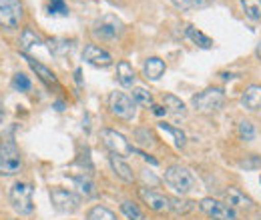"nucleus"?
<instances>
[{
	"label": "nucleus",
	"instance_id": "nucleus-13",
	"mask_svg": "<svg viewBox=\"0 0 261 220\" xmlns=\"http://www.w3.org/2000/svg\"><path fill=\"white\" fill-rule=\"evenodd\" d=\"M223 196H225V202H227L231 208H253L255 206L253 198H249L245 192H241V190L235 188V186L225 190Z\"/></svg>",
	"mask_w": 261,
	"mask_h": 220
},
{
	"label": "nucleus",
	"instance_id": "nucleus-26",
	"mask_svg": "<svg viewBox=\"0 0 261 220\" xmlns=\"http://www.w3.org/2000/svg\"><path fill=\"white\" fill-rule=\"evenodd\" d=\"M121 212L127 216L129 220H145V214H143V210L137 206V204H133V202H123L121 204Z\"/></svg>",
	"mask_w": 261,
	"mask_h": 220
},
{
	"label": "nucleus",
	"instance_id": "nucleus-24",
	"mask_svg": "<svg viewBox=\"0 0 261 220\" xmlns=\"http://www.w3.org/2000/svg\"><path fill=\"white\" fill-rule=\"evenodd\" d=\"M87 220H117V216H115V212H111L105 206H93L87 212Z\"/></svg>",
	"mask_w": 261,
	"mask_h": 220
},
{
	"label": "nucleus",
	"instance_id": "nucleus-20",
	"mask_svg": "<svg viewBox=\"0 0 261 220\" xmlns=\"http://www.w3.org/2000/svg\"><path fill=\"white\" fill-rule=\"evenodd\" d=\"M40 44H42V38L36 32L31 30V28H24L22 30V34H20V48H22V52L31 50L34 46H40Z\"/></svg>",
	"mask_w": 261,
	"mask_h": 220
},
{
	"label": "nucleus",
	"instance_id": "nucleus-3",
	"mask_svg": "<svg viewBox=\"0 0 261 220\" xmlns=\"http://www.w3.org/2000/svg\"><path fill=\"white\" fill-rule=\"evenodd\" d=\"M33 192L34 188L31 182H16L10 188V204L20 216H29L34 212Z\"/></svg>",
	"mask_w": 261,
	"mask_h": 220
},
{
	"label": "nucleus",
	"instance_id": "nucleus-11",
	"mask_svg": "<svg viewBox=\"0 0 261 220\" xmlns=\"http://www.w3.org/2000/svg\"><path fill=\"white\" fill-rule=\"evenodd\" d=\"M139 196L155 212H167V210H171V196H165L161 192H155V190H149V188H139Z\"/></svg>",
	"mask_w": 261,
	"mask_h": 220
},
{
	"label": "nucleus",
	"instance_id": "nucleus-35",
	"mask_svg": "<svg viewBox=\"0 0 261 220\" xmlns=\"http://www.w3.org/2000/svg\"><path fill=\"white\" fill-rule=\"evenodd\" d=\"M215 0H185V6H193V8H205L211 6Z\"/></svg>",
	"mask_w": 261,
	"mask_h": 220
},
{
	"label": "nucleus",
	"instance_id": "nucleus-38",
	"mask_svg": "<svg viewBox=\"0 0 261 220\" xmlns=\"http://www.w3.org/2000/svg\"><path fill=\"white\" fill-rule=\"evenodd\" d=\"M74 78H76V82L81 84V70H76V72H74Z\"/></svg>",
	"mask_w": 261,
	"mask_h": 220
},
{
	"label": "nucleus",
	"instance_id": "nucleus-28",
	"mask_svg": "<svg viewBox=\"0 0 261 220\" xmlns=\"http://www.w3.org/2000/svg\"><path fill=\"white\" fill-rule=\"evenodd\" d=\"M46 10L53 16H68V6H66L65 0H48Z\"/></svg>",
	"mask_w": 261,
	"mask_h": 220
},
{
	"label": "nucleus",
	"instance_id": "nucleus-40",
	"mask_svg": "<svg viewBox=\"0 0 261 220\" xmlns=\"http://www.w3.org/2000/svg\"><path fill=\"white\" fill-rule=\"evenodd\" d=\"M4 120V110H2V106H0V122Z\"/></svg>",
	"mask_w": 261,
	"mask_h": 220
},
{
	"label": "nucleus",
	"instance_id": "nucleus-4",
	"mask_svg": "<svg viewBox=\"0 0 261 220\" xmlns=\"http://www.w3.org/2000/svg\"><path fill=\"white\" fill-rule=\"evenodd\" d=\"M193 106H195L199 112L203 114H211V112H217L223 108L225 104V95L221 88H205L203 92H199L197 96H193Z\"/></svg>",
	"mask_w": 261,
	"mask_h": 220
},
{
	"label": "nucleus",
	"instance_id": "nucleus-29",
	"mask_svg": "<svg viewBox=\"0 0 261 220\" xmlns=\"http://www.w3.org/2000/svg\"><path fill=\"white\" fill-rule=\"evenodd\" d=\"M133 100H135V104H141V106H153V96L145 88H135L133 90Z\"/></svg>",
	"mask_w": 261,
	"mask_h": 220
},
{
	"label": "nucleus",
	"instance_id": "nucleus-16",
	"mask_svg": "<svg viewBox=\"0 0 261 220\" xmlns=\"http://www.w3.org/2000/svg\"><path fill=\"white\" fill-rule=\"evenodd\" d=\"M111 166H113V170H115V174L121 178V180H125V182H133L135 180V174H133V168H130L129 164L123 160L121 156H117V154H111Z\"/></svg>",
	"mask_w": 261,
	"mask_h": 220
},
{
	"label": "nucleus",
	"instance_id": "nucleus-8",
	"mask_svg": "<svg viewBox=\"0 0 261 220\" xmlns=\"http://www.w3.org/2000/svg\"><path fill=\"white\" fill-rule=\"evenodd\" d=\"M22 18V4L20 0H0V26L6 30L18 28Z\"/></svg>",
	"mask_w": 261,
	"mask_h": 220
},
{
	"label": "nucleus",
	"instance_id": "nucleus-19",
	"mask_svg": "<svg viewBox=\"0 0 261 220\" xmlns=\"http://www.w3.org/2000/svg\"><path fill=\"white\" fill-rule=\"evenodd\" d=\"M72 182H74L76 190H79L85 198H93V196H97V188H95V184H93L91 178H87V176H74Z\"/></svg>",
	"mask_w": 261,
	"mask_h": 220
},
{
	"label": "nucleus",
	"instance_id": "nucleus-41",
	"mask_svg": "<svg viewBox=\"0 0 261 220\" xmlns=\"http://www.w3.org/2000/svg\"><path fill=\"white\" fill-rule=\"evenodd\" d=\"M259 182H261V178H259Z\"/></svg>",
	"mask_w": 261,
	"mask_h": 220
},
{
	"label": "nucleus",
	"instance_id": "nucleus-25",
	"mask_svg": "<svg viewBox=\"0 0 261 220\" xmlns=\"http://www.w3.org/2000/svg\"><path fill=\"white\" fill-rule=\"evenodd\" d=\"M163 102H165V108H167L169 112H175V114H183V112H185V104H183V100L177 98V96L165 95Z\"/></svg>",
	"mask_w": 261,
	"mask_h": 220
},
{
	"label": "nucleus",
	"instance_id": "nucleus-42",
	"mask_svg": "<svg viewBox=\"0 0 261 220\" xmlns=\"http://www.w3.org/2000/svg\"><path fill=\"white\" fill-rule=\"evenodd\" d=\"M259 220H261V216H259Z\"/></svg>",
	"mask_w": 261,
	"mask_h": 220
},
{
	"label": "nucleus",
	"instance_id": "nucleus-21",
	"mask_svg": "<svg viewBox=\"0 0 261 220\" xmlns=\"http://www.w3.org/2000/svg\"><path fill=\"white\" fill-rule=\"evenodd\" d=\"M195 208V202L181 198V196H171V212L175 214H189Z\"/></svg>",
	"mask_w": 261,
	"mask_h": 220
},
{
	"label": "nucleus",
	"instance_id": "nucleus-10",
	"mask_svg": "<svg viewBox=\"0 0 261 220\" xmlns=\"http://www.w3.org/2000/svg\"><path fill=\"white\" fill-rule=\"evenodd\" d=\"M50 202L59 212H74L81 204V198L65 188H55L50 192Z\"/></svg>",
	"mask_w": 261,
	"mask_h": 220
},
{
	"label": "nucleus",
	"instance_id": "nucleus-39",
	"mask_svg": "<svg viewBox=\"0 0 261 220\" xmlns=\"http://www.w3.org/2000/svg\"><path fill=\"white\" fill-rule=\"evenodd\" d=\"M63 108H65V104L59 100V102H57V110H63Z\"/></svg>",
	"mask_w": 261,
	"mask_h": 220
},
{
	"label": "nucleus",
	"instance_id": "nucleus-7",
	"mask_svg": "<svg viewBox=\"0 0 261 220\" xmlns=\"http://www.w3.org/2000/svg\"><path fill=\"white\" fill-rule=\"evenodd\" d=\"M199 208L201 212H205L209 218L213 220H237L239 214L235 208H231L227 202H221V200H215V198H203L199 202Z\"/></svg>",
	"mask_w": 261,
	"mask_h": 220
},
{
	"label": "nucleus",
	"instance_id": "nucleus-32",
	"mask_svg": "<svg viewBox=\"0 0 261 220\" xmlns=\"http://www.w3.org/2000/svg\"><path fill=\"white\" fill-rule=\"evenodd\" d=\"M239 166L245 168V170H257V168H261V156H257V154H249V156H245L241 162H239Z\"/></svg>",
	"mask_w": 261,
	"mask_h": 220
},
{
	"label": "nucleus",
	"instance_id": "nucleus-27",
	"mask_svg": "<svg viewBox=\"0 0 261 220\" xmlns=\"http://www.w3.org/2000/svg\"><path fill=\"white\" fill-rule=\"evenodd\" d=\"M159 128L165 130V132H169V134L175 138V146H177V148H183V146H185V132H183V130H179V128H175V126H171V124H165V122H161Z\"/></svg>",
	"mask_w": 261,
	"mask_h": 220
},
{
	"label": "nucleus",
	"instance_id": "nucleus-31",
	"mask_svg": "<svg viewBox=\"0 0 261 220\" xmlns=\"http://www.w3.org/2000/svg\"><path fill=\"white\" fill-rule=\"evenodd\" d=\"M237 132H239V138H241V140H245V142L253 140V136H255V128H253V124H251L249 120H243V122H239V128H237Z\"/></svg>",
	"mask_w": 261,
	"mask_h": 220
},
{
	"label": "nucleus",
	"instance_id": "nucleus-23",
	"mask_svg": "<svg viewBox=\"0 0 261 220\" xmlns=\"http://www.w3.org/2000/svg\"><path fill=\"white\" fill-rule=\"evenodd\" d=\"M241 8L247 18L261 20V0H241Z\"/></svg>",
	"mask_w": 261,
	"mask_h": 220
},
{
	"label": "nucleus",
	"instance_id": "nucleus-5",
	"mask_svg": "<svg viewBox=\"0 0 261 220\" xmlns=\"http://www.w3.org/2000/svg\"><path fill=\"white\" fill-rule=\"evenodd\" d=\"M125 32L123 22L113 14H102L93 24V36L98 40H117Z\"/></svg>",
	"mask_w": 261,
	"mask_h": 220
},
{
	"label": "nucleus",
	"instance_id": "nucleus-2",
	"mask_svg": "<svg viewBox=\"0 0 261 220\" xmlns=\"http://www.w3.org/2000/svg\"><path fill=\"white\" fill-rule=\"evenodd\" d=\"M22 170V156L20 150L12 140L0 142V174L2 176H14Z\"/></svg>",
	"mask_w": 261,
	"mask_h": 220
},
{
	"label": "nucleus",
	"instance_id": "nucleus-36",
	"mask_svg": "<svg viewBox=\"0 0 261 220\" xmlns=\"http://www.w3.org/2000/svg\"><path fill=\"white\" fill-rule=\"evenodd\" d=\"M151 108H153V112H155V114H157V116H165V114H167V112H169V110H167V108H165V106H159V104H153V106H151Z\"/></svg>",
	"mask_w": 261,
	"mask_h": 220
},
{
	"label": "nucleus",
	"instance_id": "nucleus-6",
	"mask_svg": "<svg viewBox=\"0 0 261 220\" xmlns=\"http://www.w3.org/2000/svg\"><path fill=\"white\" fill-rule=\"evenodd\" d=\"M100 138H102V144L111 150V154H117L121 158H127L135 152V148L130 146V142L117 130H111V128H105L100 132Z\"/></svg>",
	"mask_w": 261,
	"mask_h": 220
},
{
	"label": "nucleus",
	"instance_id": "nucleus-9",
	"mask_svg": "<svg viewBox=\"0 0 261 220\" xmlns=\"http://www.w3.org/2000/svg\"><path fill=\"white\" fill-rule=\"evenodd\" d=\"M109 108L121 120H133L135 116V100H130L123 92H113L109 96Z\"/></svg>",
	"mask_w": 261,
	"mask_h": 220
},
{
	"label": "nucleus",
	"instance_id": "nucleus-18",
	"mask_svg": "<svg viewBox=\"0 0 261 220\" xmlns=\"http://www.w3.org/2000/svg\"><path fill=\"white\" fill-rule=\"evenodd\" d=\"M117 78L123 86H133L135 84V70L127 60H121L117 64Z\"/></svg>",
	"mask_w": 261,
	"mask_h": 220
},
{
	"label": "nucleus",
	"instance_id": "nucleus-33",
	"mask_svg": "<svg viewBox=\"0 0 261 220\" xmlns=\"http://www.w3.org/2000/svg\"><path fill=\"white\" fill-rule=\"evenodd\" d=\"M135 136H137V140H139V144H143V146H151L153 142H155V138H153V134L147 130V128H139L137 132H135Z\"/></svg>",
	"mask_w": 261,
	"mask_h": 220
},
{
	"label": "nucleus",
	"instance_id": "nucleus-30",
	"mask_svg": "<svg viewBox=\"0 0 261 220\" xmlns=\"http://www.w3.org/2000/svg\"><path fill=\"white\" fill-rule=\"evenodd\" d=\"M12 86H14L16 90H20V92H29L31 86H33V82H31V78H29L27 74L18 72V74H14V78H12Z\"/></svg>",
	"mask_w": 261,
	"mask_h": 220
},
{
	"label": "nucleus",
	"instance_id": "nucleus-15",
	"mask_svg": "<svg viewBox=\"0 0 261 220\" xmlns=\"http://www.w3.org/2000/svg\"><path fill=\"white\" fill-rule=\"evenodd\" d=\"M143 74H145L147 80H159L165 74V62L157 56L147 58L145 64H143Z\"/></svg>",
	"mask_w": 261,
	"mask_h": 220
},
{
	"label": "nucleus",
	"instance_id": "nucleus-34",
	"mask_svg": "<svg viewBox=\"0 0 261 220\" xmlns=\"http://www.w3.org/2000/svg\"><path fill=\"white\" fill-rule=\"evenodd\" d=\"M48 44H50V52H55V54H63L70 48V44H66L63 40H50Z\"/></svg>",
	"mask_w": 261,
	"mask_h": 220
},
{
	"label": "nucleus",
	"instance_id": "nucleus-14",
	"mask_svg": "<svg viewBox=\"0 0 261 220\" xmlns=\"http://www.w3.org/2000/svg\"><path fill=\"white\" fill-rule=\"evenodd\" d=\"M241 102L247 110L255 112V110H261V84H251L247 86V90L241 96Z\"/></svg>",
	"mask_w": 261,
	"mask_h": 220
},
{
	"label": "nucleus",
	"instance_id": "nucleus-12",
	"mask_svg": "<svg viewBox=\"0 0 261 220\" xmlns=\"http://www.w3.org/2000/svg\"><path fill=\"white\" fill-rule=\"evenodd\" d=\"M83 58H85V62H89L91 66H95V68H109L113 64V56L107 50H102L100 46H97V44L85 46Z\"/></svg>",
	"mask_w": 261,
	"mask_h": 220
},
{
	"label": "nucleus",
	"instance_id": "nucleus-22",
	"mask_svg": "<svg viewBox=\"0 0 261 220\" xmlns=\"http://www.w3.org/2000/svg\"><path fill=\"white\" fill-rule=\"evenodd\" d=\"M187 36L195 42L199 48H205V50H209L211 46H213V40L209 38V36H205L201 30H197L195 26H187Z\"/></svg>",
	"mask_w": 261,
	"mask_h": 220
},
{
	"label": "nucleus",
	"instance_id": "nucleus-37",
	"mask_svg": "<svg viewBox=\"0 0 261 220\" xmlns=\"http://www.w3.org/2000/svg\"><path fill=\"white\" fill-rule=\"evenodd\" d=\"M255 52H257V58L261 60V40L257 42V50H255Z\"/></svg>",
	"mask_w": 261,
	"mask_h": 220
},
{
	"label": "nucleus",
	"instance_id": "nucleus-1",
	"mask_svg": "<svg viewBox=\"0 0 261 220\" xmlns=\"http://www.w3.org/2000/svg\"><path fill=\"white\" fill-rule=\"evenodd\" d=\"M165 182L173 190H177L181 196L189 194L197 184L195 176L191 174V170L185 168V166H179V164H173V166H169L165 170Z\"/></svg>",
	"mask_w": 261,
	"mask_h": 220
},
{
	"label": "nucleus",
	"instance_id": "nucleus-17",
	"mask_svg": "<svg viewBox=\"0 0 261 220\" xmlns=\"http://www.w3.org/2000/svg\"><path fill=\"white\" fill-rule=\"evenodd\" d=\"M27 60H29L31 68L36 72V76H38L42 82H46V84H57V76L53 74V70H48L44 64L36 62V60H34V58H31V56H27Z\"/></svg>",
	"mask_w": 261,
	"mask_h": 220
}]
</instances>
